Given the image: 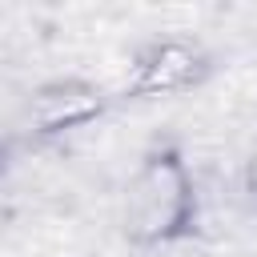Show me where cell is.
Masks as SVG:
<instances>
[{"mask_svg": "<svg viewBox=\"0 0 257 257\" xmlns=\"http://www.w3.org/2000/svg\"><path fill=\"white\" fill-rule=\"evenodd\" d=\"M201 197L189 173L185 149L169 137H157L120 193V237L133 249H165L197 237Z\"/></svg>", "mask_w": 257, "mask_h": 257, "instance_id": "obj_1", "label": "cell"}, {"mask_svg": "<svg viewBox=\"0 0 257 257\" xmlns=\"http://www.w3.org/2000/svg\"><path fill=\"white\" fill-rule=\"evenodd\" d=\"M217 72V56L193 36H149L133 48L128 76L116 88L120 100H157L201 88Z\"/></svg>", "mask_w": 257, "mask_h": 257, "instance_id": "obj_2", "label": "cell"}, {"mask_svg": "<svg viewBox=\"0 0 257 257\" xmlns=\"http://www.w3.org/2000/svg\"><path fill=\"white\" fill-rule=\"evenodd\" d=\"M120 96L88 76H52L44 84H36L20 112H16V133L24 141H56V137H68L76 128H88L96 124L100 116L112 112Z\"/></svg>", "mask_w": 257, "mask_h": 257, "instance_id": "obj_3", "label": "cell"}, {"mask_svg": "<svg viewBox=\"0 0 257 257\" xmlns=\"http://www.w3.org/2000/svg\"><path fill=\"white\" fill-rule=\"evenodd\" d=\"M241 181H245V193H249V201L257 205V145L249 149V161H245V177H241Z\"/></svg>", "mask_w": 257, "mask_h": 257, "instance_id": "obj_4", "label": "cell"}]
</instances>
